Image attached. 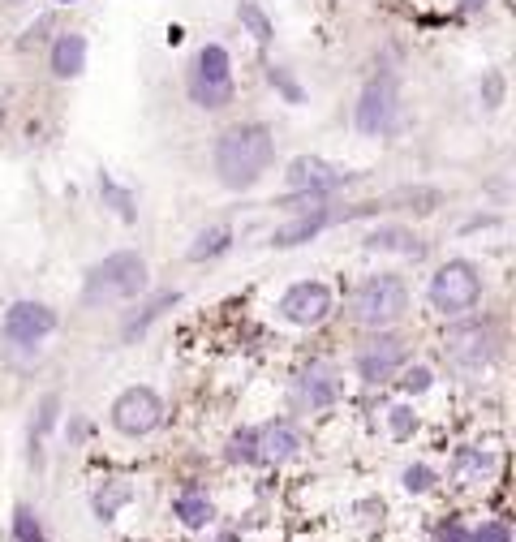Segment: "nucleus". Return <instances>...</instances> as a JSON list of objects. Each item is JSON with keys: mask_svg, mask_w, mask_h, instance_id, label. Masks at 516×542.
<instances>
[{"mask_svg": "<svg viewBox=\"0 0 516 542\" xmlns=\"http://www.w3.org/2000/svg\"><path fill=\"white\" fill-rule=\"evenodd\" d=\"M400 366H405V340H400V336H379V340H370V345L357 353V370H362L366 383L392 379Z\"/></svg>", "mask_w": 516, "mask_h": 542, "instance_id": "nucleus-12", "label": "nucleus"}, {"mask_svg": "<svg viewBox=\"0 0 516 542\" xmlns=\"http://www.w3.org/2000/svg\"><path fill=\"white\" fill-rule=\"evenodd\" d=\"M241 22H246L250 31H254L258 44H267V39H271V26H267L263 13H258V5H241Z\"/></svg>", "mask_w": 516, "mask_h": 542, "instance_id": "nucleus-22", "label": "nucleus"}, {"mask_svg": "<svg viewBox=\"0 0 516 542\" xmlns=\"http://www.w3.org/2000/svg\"><path fill=\"white\" fill-rule=\"evenodd\" d=\"M61 5H69V0H61Z\"/></svg>", "mask_w": 516, "mask_h": 542, "instance_id": "nucleus-31", "label": "nucleus"}, {"mask_svg": "<svg viewBox=\"0 0 516 542\" xmlns=\"http://www.w3.org/2000/svg\"><path fill=\"white\" fill-rule=\"evenodd\" d=\"M190 99L198 108H224L233 99V61L220 44H207L190 69Z\"/></svg>", "mask_w": 516, "mask_h": 542, "instance_id": "nucleus-5", "label": "nucleus"}, {"mask_svg": "<svg viewBox=\"0 0 516 542\" xmlns=\"http://www.w3.org/2000/svg\"><path fill=\"white\" fill-rule=\"evenodd\" d=\"M86 69V39L82 35H61L52 48V74L56 78H78Z\"/></svg>", "mask_w": 516, "mask_h": 542, "instance_id": "nucleus-16", "label": "nucleus"}, {"mask_svg": "<svg viewBox=\"0 0 516 542\" xmlns=\"http://www.w3.org/2000/svg\"><path fill=\"white\" fill-rule=\"evenodd\" d=\"M13 534H18V542H43V530H39V521H35L31 508L13 512Z\"/></svg>", "mask_w": 516, "mask_h": 542, "instance_id": "nucleus-20", "label": "nucleus"}, {"mask_svg": "<svg viewBox=\"0 0 516 542\" xmlns=\"http://www.w3.org/2000/svg\"><path fill=\"white\" fill-rule=\"evenodd\" d=\"M172 302H177V293H164V297H155V302L147 306V315H142L138 323H129V336H134V332H142V327H147L151 319H160V315H164V310H168Z\"/></svg>", "mask_w": 516, "mask_h": 542, "instance_id": "nucleus-23", "label": "nucleus"}, {"mask_svg": "<svg viewBox=\"0 0 516 542\" xmlns=\"http://www.w3.org/2000/svg\"><path fill=\"white\" fill-rule=\"evenodd\" d=\"M482 5H486V0H461V9H465V13H478Z\"/></svg>", "mask_w": 516, "mask_h": 542, "instance_id": "nucleus-30", "label": "nucleus"}, {"mask_svg": "<svg viewBox=\"0 0 516 542\" xmlns=\"http://www.w3.org/2000/svg\"><path fill=\"white\" fill-rule=\"evenodd\" d=\"M469 542H512V530L504 521H482L478 530L469 534Z\"/></svg>", "mask_w": 516, "mask_h": 542, "instance_id": "nucleus-21", "label": "nucleus"}, {"mask_svg": "<svg viewBox=\"0 0 516 542\" xmlns=\"http://www.w3.org/2000/svg\"><path fill=\"white\" fill-rule=\"evenodd\" d=\"M332 220V211L327 207H314V211H306V216H297L293 224H284V228H276V233H271V246L276 250H289V246H301V241H310L314 233H319V228Z\"/></svg>", "mask_w": 516, "mask_h": 542, "instance_id": "nucleus-15", "label": "nucleus"}, {"mask_svg": "<svg viewBox=\"0 0 516 542\" xmlns=\"http://www.w3.org/2000/svg\"><path fill=\"white\" fill-rule=\"evenodd\" d=\"M177 517L190 525V530H203V525L211 521V504H207V495H198V491H181L177 495Z\"/></svg>", "mask_w": 516, "mask_h": 542, "instance_id": "nucleus-19", "label": "nucleus"}, {"mask_svg": "<svg viewBox=\"0 0 516 542\" xmlns=\"http://www.w3.org/2000/svg\"><path fill=\"white\" fill-rule=\"evenodd\" d=\"M370 250H396V254H409V259H422V246L418 237L405 233V228H375V233L366 237Z\"/></svg>", "mask_w": 516, "mask_h": 542, "instance_id": "nucleus-17", "label": "nucleus"}, {"mask_svg": "<svg viewBox=\"0 0 516 542\" xmlns=\"http://www.w3.org/2000/svg\"><path fill=\"white\" fill-rule=\"evenodd\" d=\"M327 310H332V293H327V284H319V280H301L280 297V315L297 327L323 323Z\"/></svg>", "mask_w": 516, "mask_h": 542, "instance_id": "nucleus-10", "label": "nucleus"}, {"mask_svg": "<svg viewBox=\"0 0 516 542\" xmlns=\"http://www.w3.org/2000/svg\"><path fill=\"white\" fill-rule=\"evenodd\" d=\"M56 327V310L52 306H43V302H13L9 310H5V340L9 345H18V349H31V345H39L43 336H48Z\"/></svg>", "mask_w": 516, "mask_h": 542, "instance_id": "nucleus-8", "label": "nucleus"}, {"mask_svg": "<svg viewBox=\"0 0 516 542\" xmlns=\"http://www.w3.org/2000/svg\"><path fill=\"white\" fill-rule=\"evenodd\" d=\"M392 121H396V87H392V78H375L362 91V99H357V130L379 138L392 130Z\"/></svg>", "mask_w": 516, "mask_h": 542, "instance_id": "nucleus-9", "label": "nucleus"}, {"mask_svg": "<svg viewBox=\"0 0 516 542\" xmlns=\"http://www.w3.org/2000/svg\"><path fill=\"white\" fill-rule=\"evenodd\" d=\"M301 396L310 401V409H327L340 396V370L332 362H310V370L301 375Z\"/></svg>", "mask_w": 516, "mask_h": 542, "instance_id": "nucleus-14", "label": "nucleus"}, {"mask_svg": "<svg viewBox=\"0 0 516 542\" xmlns=\"http://www.w3.org/2000/svg\"><path fill=\"white\" fill-rule=\"evenodd\" d=\"M142 289H147V263H142L134 250H117V254H108L104 263H95L86 271L82 302L86 306L125 302V297H138Z\"/></svg>", "mask_w": 516, "mask_h": 542, "instance_id": "nucleus-2", "label": "nucleus"}, {"mask_svg": "<svg viewBox=\"0 0 516 542\" xmlns=\"http://www.w3.org/2000/svg\"><path fill=\"white\" fill-rule=\"evenodd\" d=\"M228 246H233V228H228V224H220V228H207V233H203V237H198L194 246H190V259H194V263L215 259V254H224Z\"/></svg>", "mask_w": 516, "mask_h": 542, "instance_id": "nucleus-18", "label": "nucleus"}, {"mask_svg": "<svg viewBox=\"0 0 516 542\" xmlns=\"http://www.w3.org/2000/svg\"><path fill=\"white\" fill-rule=\"evenodd\" d=\"M301 448V435L293 422H267L263 431H254V452L258 461H289Z\"/></svg>", "mask_w": 516, "mask_h": 542, "instance_id": "nucleus-13", "label": "nucleus"}, {"mask_svg": "<svg viewBox=\"0 0 516 542\" xmlns=\"http://www.w3.org/2000/svg\"><path fill=\"white\" fill-rule=\"evenodd\" d=\"M271 155H276V142L267 125H233L215 142V173L228 190H250L263 181Z\"/></svg>", "mask_w": 516, "mask_h": 542, "instance_id": "nucleus-1", "label": "nucleus"}, {"mask_svg": "<svg viewBox=\"0 0 516 542\" xmlns=\"http://www.w3.org/2000/svg\"><path fill=\"white\" fill-rule=\"evenodd\" d=\"M160 422H164V401L151 388H125L117 396V405H112V426L121 435H134V439L151 435Z\"/></svg>", "mask_w": 516, "mask_h": 542, "instance_id": "nucleus-7", "label": "nucleus"}, {"mask_svg": "<svg viewBox=\"0 0 516 542\" xmlns=\"http://www.w3.org/2000/svg\"><path fill=\"white\" fill-rule=\"evenodd\" d=\"M478 297H482L478 267L465 259L443 263L435 276H430V306H435L439 315H465V310L478 306Z\"/></svg>", "mask_w": 516, "mask_h": 542, "instance_id": "nucleus-4", "label": "nucleus"}, {"mask_svg": "<svg viewBox=\"0 0 516 542\" xmlns=\"http://www.w3.org/2000/svg\"><path fill=\"white\" fill-rule=\"evenodd\" d=\"M409 310V289L400 276H370L353 297V319L362 327H392Z\"/></svg>", "mask_w": 516, "mask_h": 542, "instance_id": "nucleus-3", "label": "nucleus"}, {"mask_svg": "<svg viewBox=\"0 0 516 542\" xmlns=\"http://www.w3.org/2000/svg\"><path fill=\"white\" fill-rule=\"evenodd\" d=\"M228 456H233V461H258V452H254V431L233 435V444H228Z\"/></svg>", "mask_w": 516, "mask_h": 542, "instance_id": "nucleus-24", "label": "nucleus"}, {"mask_svg": "<svg viewBox=\"0 0 516 542\" xmlns=\"http://www.w3.org/2000/svg\"><path fill=\"white\" fill-rule=\"evenodd\" d=\"M284 177H289L293 190H306V194H332V190H340V185L349 181L353 173H349V168H340V164H332V160H319V155H297Z\"/></svg>", "mask_w": 516, "mask_h": 542, "instance_id": "nucleus-11", "label": "nucleus"}, {"mask_svg": "<svg viewBox=\"0 0 516 542\" xmlns=\"http://www.w3.org/2000/svg\"><path fill=\"white\" fill-rule=\"evenodd\" d=\"M499 99H504V78L491 74L486 78V108H499Z\"/></svg>", "mask_w": 516, "mask_h": 542, "instance_id": "nucleus-27", "label": "nucleus"}, {"mask_svg": "<svg viewBox=\"0 0 516 542\" xmlns=\"http://www.w3.org/2000/svg\"><path fill=\"white\" fill-rule=\"evenodd\" d=\"M409 426H413V418H409V409H392V431L405 439L409 435Z\"/></svg>", "mask_w": 516, "mask_h": 542, "instance_id": "nucleus-28", "label": "nucleus"}, {"mask_svg": "<svg viewBox=\"0 0 516 542\" xmlns=\"http://www.w3.org/2000/svg\"><path fill=\"white\" fill-rule=\"evenodd\" d=\"M443 358H448L456 370H465V375L482 370L486 362L495 358V336H491V327H482V323L452 327V332L443 336Z\"/></svg>", "mask_w": 516, "mask_h": 542, "instance_id": "nucleus-6", "label": "nucleus"}, {"mask_svg": "<svg viewBox=\"0 0 516 542\" xmlns=\"http://www.w3.org/2000/svg\"><path fill=\"white\" fill-rule=\"evenodd\" d=\"M439 542H469V534H465V525H443V530H439Z\"/></svg>", "mask_w": 516, "mask_h": 542, "instance_id": "nucleus-29", "label": "nucleus"}, {"mask_svg": "<svg viewBox=\"0 0 516 542\" xmlns=\"http://www.w3.org/2000/svg\"><path fill=\"white\" fill-rule=\"evenodd\" d=\"M405 487L409 491H430V487H435V474H430L426 465H409L405 469Z\"/></svg>", "mask_w": 516, "mask_h": 542, "instance_id": "nucleus-25", "label": "nucleus"}, {"mask_svg": "<svg viewBox=\"0 0 516 542\" xmlns=\"http://www.w3.org/2000/svg\"><path fill=\"white\" fill-rule=\"evenodd\" d=\"M400 388H405V392H426V388H430V370H426V366H413V370H405V379H400Z\"/></svg>", "mask_w": 516, "mask_h": 542, "instance_id": "nucleus-26", "label": "nucleus"}]
</instances>
